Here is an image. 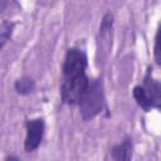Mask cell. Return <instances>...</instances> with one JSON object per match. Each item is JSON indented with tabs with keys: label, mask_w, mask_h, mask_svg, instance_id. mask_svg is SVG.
I'll use <instances>...</instances> for the list:
<instances>
[{
	"label": "cell",
	"mask_w": 161,
	"mask_h": 161,
	"mask_svg": "<svg viewBox=\"0 0 161 161\" xmlns=\"http://www.w3.org/2000/svg\"><path fill=\"white\" fill-rule=\"evenodd\" d=\"M104 106H106V101H104L102 82L99 79L89 80L87 91L84 92L79 102V109H80L82 118L84 121L92 119L93 117H96L98 113L102 112Z\"/></svg>",
	"instance_id": "6da1fadb"
},
{
	"label": "cell",
	"mask_w": 161,
	"mask_h": 161,
	"mask_svg": "<svg viewBox=\"0 0 161 161\" xmlns=\"http://www.w3.org/2000/svg\"><path fill=\"white\" fill-rule=\"evenodd\" d=\"M132 156V143L130 140H125L112 150V157L114 160H130Z\"/></svg>",
	"instance_id": "8992f818"
},
{
	"label": "cell",
	"mask_w": 161,
	"mask_h": 161,
	"mask_svg": "<svg viewBox=\"0 0 161 161\" xmlns=\"http://www.w3.org/2000/svg\"><path fill=\"white\" fill-rule=\"evenodd\" d=\"M146 91V94L148 97L151 108H158L161 109V83L151 79L148 75L145 78V83L142 86Z\"/></svg>",
	"instance_id": "5b68a950"
},
{
	"label": "cell",
	"mask_w": 161,
	"mask_h": 161,
	"mask_svg": "<svg viewBox=\"0 0 161 161\" xmlns=\"http://www.w3.org/2000/svg\"><path fill=\"white\" fill-rule=\"evenodd\" d=\"M14 88L19 94H29L34 91L35 83L29 77H21L19 79H16V82L14 84Z\"/></svg>",
	"instance_id": "52a82bcc"
},
{
	"label": "cell",
	"mask_w": 161,
	"mask_h": 161,
	"mask_svg": "<svg viewBox=\"0 0 161 161\" xmlns=\"http://www.w3.org/2000/svg\"><path fill=\"white\" fill-rule=\"evenodd\" d=\"M14 29V23L10 21H4L1 25V30H0V40H1V48L5 45V43L10 39L11 33Z\"/></svg>",
	"instance_id": "9c48e42d"
},
{
	"label": "cell",
	"mask_w": 161,
	"mask_h": 161,
	"mask_svg": "<svg viewBox=\"0 0 161 161\" xmlns=\"http://www.w3.org/2000/svg\"><path fill=\"white\" fill-rule=\"evenodd\" d=\"M87 68V55L83 50L72 48L67 52L63 63V74L65 78L84 73Z\"/></svg>",
	"instance_id": "3957f363"
},
{
	"label": "cell",
	"mask_w": 161,
	"mask_h": 161,
	"mask_svg": "<svg viewBox=\"0 0 161 161\" xmlns=\"http://www.w3.org/2000/svg\"><path fill=\"white\" fill-rule=\"evenodd\" d=\"M88 84H89V79L84 73L65 78L60 88L62 101L69 106L79 104L84 92L87 91Z\"/></svg>",
	"instance_id": "7a4b0ae2"
},
{
	"label": "cell",
	"mask_w": 161,
	"mask_h": 161,
	"mask_svg": "<svg viewBox=\"0 0 161 161\" xmlns=\"http://www.w3.org/2000/svg\"><path fill=\"white\" fill-rule=\"evenodd\" d=\"M133 97L137 101L138 106L142 107L145 111H148L151 109V104H150V101H148V97L146 94V91L142 86H137L133 88Z\"/></svg>",
	"instance_id": "ba28073f"
},
{
	"label": "cell",
	"mask_w": 161,
	"mask_h": 161,
	"mask_svg": "<svg viewBox=\"0 0 161 161\" xmlns=\"http://www.w3.org/2000/svg\"><path fill=\"white\" fill-rule=\"evenodd\" d=\"M45 125L43 118L29 119L26 122V137L24 142V148L26 152H31L36 150L43 140Z\"/></svg>",
	"instance_id": "277c9868"
},
{
	"label": "cell",
	"mask_w": 161,
	"mask_h": 161,
	"mask_svg": "<svg viewBox=\"0 0 161 161\" xmlns=\"http://www.w3.org/2000/svg\"><path fill=\"white\" fill-rule=\"evenodd\" d=\"M155 60L157 64L161 65V26L158 28L157 33H156V38H155Z\"/></svg>",
	"instance_id": "30bf717a"
}]
</instances>
